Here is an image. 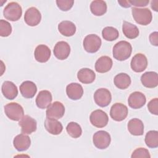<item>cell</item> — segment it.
I'll use <instances>...</instances> for the list:
<instances>
[{
    "mask_svg": "<svg viewBox=\"0 0 158 158\" xmlns=\"http://www.w3.org/2000/svg\"><path fill=\"white\" fill-rule=\"evenodd\" d=\"M66 130L68 134L73 138H79L82 134V130L80 125L74 122H71L68 123Z\"/></svg>",
    "mask_w": 158,
    "mask_h": 158,
    "instance_id": "33",
    "label": "cell"
},
{
    "mask_svg": "<svg viewBox=\"0 0 158 158\" xmlns=\"http://www.w3.org/2000/svg\"><path fill=\"white\" fill-rule=\"evenodd\" d=\"M157 3H158V1H152L151 2V8L152 9H154L155 11H157Z\"/></svg>",
    "mask_w": 158,
    "mask_h": 158,
    "instance_id": "41",
    "label": "cell"
},
{
    "mask_svg": "<svg viewBox=\"0 0 158 158\" xmlns=\"http://www.w3.org/2000/svg\"><path fill=\"white\" fill-rule=\"evenodd\" d=\"M13 144L18 151H25L30 148L31 139L28 136L24 133H21L14 138Z\"/></svg>",
    "mask_w": 158,
    "mask_h": 158,
    "instance_id": "16",
    "label": "cell"
},
{
    "mask_svg": "<svg viewBox=\"0 0 158 158\" xmlns=\"http://www.w3.org/2000/svg\"><path fill=\"white\" fill-rule=\"evenodd\" d=\"M66 93L69 99L78 100L83 96V89L80 84L71 83L66 87Z\"/></svg>",
    "mask_w": 158,
    "mask_h": 158,
    "instance_id": "20",
    "label": "cell"
},
{
    "mask_svg": "<svg viewBox=\"0 0 158 158\" xmlns=\"http://www.w3.org/2000/svg\"><path fill=\"white\" fill-rule=\"evenodd\" d=\"M91 123L95 127L103 128L108 123L109 118L107 114L101 109L93 111L89 116Z\"/></svg>",
    "mask_w": 158,
    "mask_h": 158,
    "instance_id": "7",
    "label": "cell"
},
{
    "mask_svg": "<svg viewBox=\"0 0 158 158\" xmlns=\"http://www.w3.org/2000/svg\"><path fill=\"white\" fill-rule=\"evenodd\" d=\"M102 36L105 40L112 41L118 38L119 33L118 31L113 27H106L102 30Z\"/></svg>",
    "mask_w": 158,
    "mask_h": 158,
    "instance_id": "32",
    "label": "cell"
},
{
    "mask_svg": "<svg viewBox=\"0 0 158 158\" xmlns=\"http://www.w3.org/2000/svg\"><path fill=\"white\" fill-rule=\"evenodd\" d=\"M130 66L135 72H143L148 66V59L146 56L141 53L135 54L131 60Z\"/></svg>",
    "mask_w": 158,
    "mask_h": 158,
    "instance_id": "13",
    "label": "cell"
},
{
    "mask_svg": "<svg viewBox=\"0 0 158 158\" xmlns=\"http://www.w3.org/2000/svg\"><path fill=\"white\" fill-rule=\"evenodd\" d=\"M52 100V94L48 90H42L39 92L36 98V104L38 107L41 109L47 108Z\"/></svg>",
    "mask_w": 158,
    "mask_h": 158,
    "instance_id": "19",
    "label": "cell"
},
{
    "mask_svg": "<svg viewBox=\"0 0 158 158\" xmlns=\"http://www.w3.org/2000/svg\"><path fill=\"white\" fill-rule=\"evenodd\" d=\"M90 10L93 14L96 16L104 15L107 11V4L104 1H93L90 4Z\"/></svg>",
    "mask_w": 158,
    "mask_h": 158,
    "instance_id": "30",
    "label": "cell"
},
{
    "mask_svg": "<svg viewBox=\"0 0 158 158\" xmlns=\"http://www.w3.org/2000/svg\"><path fill=\"white\" fill-rule=\"evenodd\" d=\"M145 143L149 148H156L158 146V131L151 130L145 136Z\"/></svg>",
    "mask_w": 158,
    "mask_h": 158,
    "instance_id": "31",
    "label": "cell"
},
{
    "mask_svg": "<svg viewBox=\"0 0 158 158\" xmlns=\"http://www.w3.org/2000/svg\"><path fill=\"white\" fill-rule=\"evenodd\" d=\"M118 4H120V5L122 7H126V8L131 7V4L128 2V1H118Z\"/></svg>",
    "mask_w": 158,
    "mask_h": 158,
    "instance_id": "40",
    "label": "cell"
},
{
    "mask_svg": "<svg viewBox=\"0 0 158 158\" xmlns=\"http://www.w3.org/2000/svg\"><path fill=\"white\" fill-rule=\"evenodd\" d=\"M149 111L154 115H158V99L157 98L151 99L148 104Z\"/></svg>",
    "mask_w": 158,
    "mask_h": 158,
    "instance_id": "37",
    "label": "cell"
},
{
    "mask_svg": "<svg viewBox=\"0 0 158 158\" xmlns=\"http://www.w3.org/2000/svg\"><path fill=\"white\" fill-rule=\"evenodd\" d=\"M149 41L151 43L155 46H157L158 45V33L157 31H154L151 33L149 35Z\"/></svg>",
    "mask_w": 158,
    "mask_h": 158,
    "instance_id": "39",
    "label": "cell"
},
{
    "mask_svg": "<svg viewBox=\"0 0 158 158\" xmlns=\"http://www.w3.org/2000/svg\"><path fill=\"white\" fill-rule=\"evenodd\" d=\"M65 113V107L59 101H55L51 104L46 109V117L55 119L62 118Z\"/></svg>",
    "mask_w": 158,
    "mask_h": 158,
    "instance_id": "11",
    "label": "cell"
},
{
    "mask_svg": "<svg viewBox=\"0 0 158 158\" xmlns=\"http://www.w3.org/2000/svg\"><path fill=\"white\" fill-rule=\"evenodd\" d=\"M54 54L59 60L66 59L70 53V47L69 44L64 41L57 42L54 48Z\"/></svg>",
    "mask_w": 158,
    "mask_h": 158,
    "instance_id": "14",
    "label": "cell"
},
{
    "mask_svg": "<svg viewBox=\"0 0 158 158\" xmlns=\"http://www.w3.org/2000/svg\"><path fill=\"white\" fill-rule=\"evenodd\" d=\"M146 102L145 95L139 91H135L130 94L128 99L129 106L134 109L142 107Z\"/></svg>",
    "mask_w": 158,
    "mask_h": 158,
    "instance_id": "15",
    "label": "cell"
},
{
    "mask_svg": "<svg viewBox=\"0 0 158 158\" xmlns=\"http://www.w3.org/2000/svg\"><path fill=\"white\" fill-rule=\"evenodd\" d=\"M112 64V60L110 57L106 56H101L95 63V70L99 73H106L111 69Z\"/></svg>",
    "mask_w": 158,
    "mask_h": 158,
    "instance_id": "23",
    "label": "cell"
},
{
    "mask_svg": "<svg viewBox=\"0 0 158 158\" xmlns=\"http://www.w3.org/2000/svg\"><path fill=\"white\" fill-rule=\"evenodd\" d=\"M141 81L146 88H155L158 85L157 73L155 72H146L141 75Z\"/></svg>",
    "mask_w": 158,
    "mask_h": 158,
    "instance_id": "24",
    "label": "cell"
},
{
    "mask_svg": "<svg viewBox=\"0 0 158 158\" xmlns=\"http://www.w3.org/2000/svg\"><path fill=\"white\" fill-rule=\"evenodd\" d=\"M4 112L12 120L19 121L24 115V110L21 105L17 102H10L4 106Z\"/></svg>",
    "mask_w": 158,
    "mask_h": 158,
    "instance_id": "4",
    "label": "cell"
},
{
    "mask_svg": "<svg viewBox=\"0 0 158 158\" xmlns=\"http://www.w3.org/2000/svg\"><path fill=\"white\" fill-rule=\"evenodd\" d=\"M78 80L84 84L93 83L96 78V74L93 70L88 68L81 69L77 73Z\"/></svg>",
    "mask_w": 158,
    "mask_h": 158,
    "instance_id": "26",
    "label": "cell"
},
{
    "mask_svg": "<svg viewBox=\"0 0 158 158\" xmlns=\"http://www.w3.org/2000/svg\"><path fill=\"white\" fill-rule=\"evenodd\" d=\"M114 83L118 89H125L130 85L131 78L125 73H120L114 77Z\"/></svg>",
    "mask_w": 158,
    "mask_h": 158,
    "instance_id": "29",
    "label": "cell"
},
{
    "mask_svg": "<svg viewBox=\"0 0 158 158\" xmlns=\"http://www.w3.org/2000/svg\"><path fill=\"white\" fill-rule=\"evenodd\" d=\"M20 91L25 98L30 99L34 97L37 91L36 85L31 81H25L20 85Z\"/></svg>",
    "mask_w": 158,
    "mask_h": 158,
    "instance_id": "21",
    "label": "cell"
},
{
    "mask_svg": "<svg viewBox=\"0 0 158 158\" xmlns=\"http://www.w3.org/2000/svg\"><path fill=\"white\" fill-rule=\"evenodd\" d=\"M22 14V7L16 2H9L4 9V17L10 21H17L20 19Z\"/></svg>",
    "mask_w": 158,
    "mask_h": 158,
    "instance_id": "3",
    "label": "cell"
},
{
    "mask_svg": "<svg viewBox=\"0 0 158 158\" xmlns=\"http://www.w3.org/2000/svg\"><path fill=\"white\" fill-rule=\"evenodd\" d=\"M41 20V13L39 10L35 7L28 8L25 12L24 20L25 23L29 26H36L40 23Z\"/></svg>",
    "mask_w": 158,
    "mask_h": 158,
    "instance_id": "12",
    "label": "cell"
},
{
    "mask_svg": "<svg viewBox=\"0 0 158 158\" xmlns=\"http://www.w3.org/2000/svg\"><path fill=\"white\" fill-rule=\"evenodd\" d=\"M46 130L51 135H59L63 130L62 123L57 119L47 117L44 123Z\"/></svg>",
    "mask_w": 158,
    "mask_h": 158,
    "instance_id": "18",
    "label": "cell"
},
{
    "mask_svg": "<svg viewBox=\"0 0 158 158\" xmlns=\"http://www.w3.org/2000/svg\"><path fill=\"white\" fill-rule=\"evenodd\" d=\"M130 4L135 6L137 7H143L146 6L149 3V0H132V1H128Z\"/></svg>",
    "mask_w": 158,
    "mask_h": 158,
    "instance_id": "38",
    "label": "cell"
},
{
    "mask_svg": "<svg viewBox=\"0 0 158 158\" xmlns=\"http://www.w3.org/2000/svg\"><path fill=\"white\" fill-rule=\"evenodd\" d=\"M58 30L65 36H71L76 32V26L71 21L64 20L58 25Z\"/></svg>",
    "mask_w": 158,
    "mask_h": 158,
    "instance_id": "27",
    "label": "cell"
},
{
    "mask_svg": "<svg viewBox=\"0 0 158 158\" xmlns=\"http://www.w3.org/2000/svg\"><path fill=\"white\" fill-rule=\"evenodd\" d=\"M131 12L134 20L139 25H147L152 21V12L148 8L133 7Z\"/></svg>",
    "mask_w": 158,
    "mask_h": 158,
    "instance_id": "2",
    "label": "cell"
},
{
    "mask_svg": "<svg viewBox=\"0 0 158 158\" xmlns=\"http://www.w3.org/2000/svg\"><path fill=\"white\" fill-rule=\"evenodd\" d=\"M56 4L61 10L67 11L72 7L74 1L72 0H57Z\"/></svg>",
    "mask_w": 158,
    "mask_h": 158,
    "instance_id": "36",
    "label": "cell"
},
{
    "mask_svg": "<svg viewBox=\"0 0 158 158\" xmlns=\"http://www.w3.org/2000/svg\"><path fill=\"white\" fill-rule=\"evenodd\" d=\"M12 33V27L9 22L1 19L0 20V35L2 37H7Z\"/></svg>",
    "mask_w": 158,
    "mask_h": 158,
    "instance_id": "34",
    "label": "cell"
},
{
    "mask_svg": "<svg viewBox=\"0 0 158 158\" xmlns=\"http://www.w3.org/2000/svg\"><path fill=\"white\" fill-rule=\"evenodd\" d=\"M132 52V47L130 43L126 41H120L113 47V57L119 61H123L128 59Z\"/></svg>",
    "mask_w": 158,
    "mask_h": 158,
    "instance_id": "1",
    "label": "cell"
},
{
    "mask_svg": "<svg viewBox=\"0 0 158 158\" xmlns=\"http://www.w3.org/2000/svg\"><path fill=\"white\" fill-rule=\"evenodd\" d=\"M19 125L21 128L22 133L24 134L30 135L35 132L37 128L36 121L28 115H24L20 120Z\"/></svg>",
    "mask_w": 158,
    "mask_h": 158,
    "instance_id": "10",
    "label": "cell"
},
{
    "mask_svg": "<svg viewBox=\"0 0 158 158\" xmlns=\"http://www.w3.org/2000/svg\"><path fill=\"white\" fill-rule=\"evenodd\" d=\"M128 131L135 136H141L144 133V124L143 122L137 118H134L129 120L127 125Z\"/></svg>",
    "mask_w": 158,
    "mask_h": 158,
    "instance_id": "25",
    "label": "cell"
},
{
    "mask_svg": "<svg viewBox=\"0 0 158 158\" xmlns=\"http://www.w3.org/2000/svg\"><path fill=\"white\" fill-rule=\"evenodd\" d=\"M1 91L4 96L10 100L15 99L18 94L17 86L10 81H5L2 83Z\"/></svg>",
    "mask_w": 158,
    "mask_h": 158,
    "instance_id": "22",
    "label": "cell"
},
{
    "mask_svg": "<svg viewBox=\"0 0 158 158\" xmlns=\"http://www.w3.org/2000/svg\"><path fill=\"white\" fill-rule=\"evenodd\" d=\"M94 99L98 106L102 107L107 106L112 100L111 93L106 88L98 89L94 94Z\"/></svg>",
    "mask_w": 158,
    "mask_h": 158,
    "instance_id": "8",
    "label": "cell"
},
{
    "mask_svg": "<svg viewBox=\"0 0 158 158\" xmlns=\"http://www.w3.org/2000/svg\"><path fill=\"white\" fill-rule=\"evenodd\" d=\"M111 138L109 133L104 130L96 131L93 136L94 145L99 149L107 148L110 143Z\"/></svg>",
    "mask_w": 158,
    "mask_h": 158,
    "instance_id": "6",
    "label": "cell"
},
{
    "mask_svg": "<svg viewBox=\"0 0 158 158\" xmlns=\"http://www.w3.org/2000/svg\"><path fill=\"white\" fill-rule=\"evenodd\" d=\"M83 45L85 50L89 53L97 52L101 46V38L95 34H90L85 36Z\"/></svg>",
    "mask_w": 158,
    "mask_h": 158,
    "instance_id": "5",
    "label": "cell"
},
{
    "mask_svg": "<svg viewBox=\"0 0 158 158\" xmlns=\"http://www.w3.org/2000/svg\"><path fill=\"white\" fill-rule=\"evenodd\" d=\"M122 31L124 35L128 39H135L139 35V29L134 24L123 21L122 25Z\"/></svg>",
    "mask_w": 158,
    "mask_h": 158,
    "instance_id": "28",
    "label": "cell"
},
{
    "mask_svg": "<svg viewBox=\"0 0 158 158\" xmlns=\"http://www.w3.org/2000/svg\"><path fill=\"white\" fill-rule=\"evenodd\" d=\"M131 158H138V157H145L149 158L151 157V155L148 149L143 148H139L136 149L131 156Z\"/></svg>",
    "mask_w": 158,
    "mask_h": 158,
    "instance_id": "35",
    "label": "cell"
},
{
    "mask_svg": "<svg viewBox=\"0 0 158 158\" xmlns=\"http://www.w3.org/2000/svg\"><path fill=\"white\" fill-rule=\"evenodd\" d=\"M51 51L48 46L45 44H40L35 49L34 56L36 61L44 63L46 62L50 58Z\"/></svg>",
    "mask_w": 158,
    "mask_h": 158,
    "instance_id": "17",
    "label": "cell"
},
{
    "mask_svg": "<svg viewBox=\"0 0 158 158\" xmlns=\"http://www.w3.org/2000/svg\"><path fill=\"white\" fill-rule=\"evenodd\" d=\"M128 115L127 107L122 103L117 102L113 104L110 108V115L115 121L120 122L123 120Z\"/></svg>",
    "mask_w": 158,
    "mask_h": 158,
    "instance_id": "9",
    "label": "cell"
}]
</instances>
